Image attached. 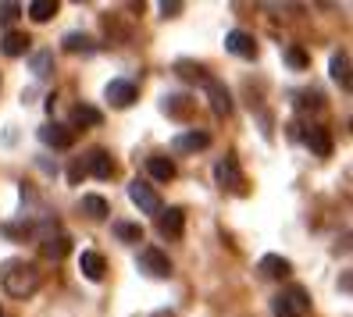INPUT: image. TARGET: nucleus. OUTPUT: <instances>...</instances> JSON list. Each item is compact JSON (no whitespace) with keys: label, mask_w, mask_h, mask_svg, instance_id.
I'll return each instance as SVG.
<instances>
[{"label":"nucleus","mask_w":353,"mask_h":317,"mask_svg":"<svg viewBox=\"0 0 353 317\" xmlns=\"http://www.w3.org/2000/svg\"><path fill=\"white\" fill-rule=\"evenodd\" d=\"M0 282H4V289L14 296V300H29V296L39 289V271L26 260H8L4 267H0Z\"/></svg>","instance_id":"1"},{"label":"nucleus","mask_w":353,"mask_h":317,"mask_svg":"<svg viewBox=\"0 0 353 317\" xmlns=\"http://www.w3.org/2000/svg\"><path fill=\"white\" fill-rule=\"evenodd\" d=\"M129 200L139 207V214H161L164 210V200L157 196V189L143 178H132L129 182Z\"/></svg>","instance_id":"2"},{"label":"nucleus","mask_w":353,"mask_h":317,"mask_svg":"<svg viewBox=\"0 0 353 317\" xmlns=\"http://www.w3.org/2000/svg\"><path fill=\"white\" fill-rule=\"evenodd\" d=\"M136 267L147 274V278H168L172 274V260L164 257V253L157 249V246H147V249H139V260H136Z\"/></svg>","instance_id":"3"},{"label":"nucleus","mask_w":353,"mask_h":317,"mask_svg":"<svg viewBox=\"0 0 353 317\" xmlns=\"http://www.w3.org/2000/svg\"><path fill=\"white\" fill-rule=\"evenodd\" d=\"M307 310H310V300L300 285H293L275 300V317H307Z\"/></svg>","instance_id":"4"},{"label":"nucleus","mask_w":353,"mask_h":317,"mask_svg":"<svg viewBox=\"0 0 353 317\" xmlns=\"http://www.w3.org/2000/svg\"><path fill=\"white\" fill-rule=\"evenodd\" d=\"M214 178H218L221 189H228V193H243V185H246L236 157H221V161L214 164Z\"/></svg>","instance_id":"5"},{"label":"nucleus","mask_w":353,"mask_h":317,"mask_svg":"<svg viewBox=\"0 0 353 317\" xmlns=\"http://www.w3.org/2000/svg\"><path fill=\"white\" fill-rule=\"evenodd\" d=\"M182 228H185V210L182 207H168L157 214V232L164 239H182Z\"/></svg>","instance_id":"6"},{"label":"nucleus","mask_w":353,"mask_h":317,"mask_svg":"<svg viewBox=\"0 0 353 317\" xmlns=\"http://www.w3.org/2000/svg\"><path fill=\"white\" fill-rule=\"evenodd\" d=\"M225 50H228V54H236V57H243V61H254V57H257L254 36H250V32H243V29H232V32L225 36Z\"/></svg>","instance_id":"7"},{"label":"nucleus","mask_w":353,"mask_h":317,"mask_svg":"<svg viewBox=\"0 0 353 317\" xmlns=\"http://www.w3.org/2000/svg\"><path fill=\"white\" fill-rule=\"evenodd\" d=\"M103 96L111 100V108H132V103H136V82H129V79H114V82H108Z\"/></svg>","instance_id":"8"},{"label":"nucleus","mask_w":353,"mask_h":317,"mask_svg":"<svg viewBox=\"0 0 353 317\" xmlns=\"http://www.w3.org/2000/svg\"><path fill=\"white\" fill-rule=\"evenodd\" d=\"M39 139H43L47 146H54V150H68V146L75 143V132L68 129V125L50 121V125H43V129H39Z\"/></svg>","instance_id":"9"},{"label":"nucleus","mask_w":353,"mask_h":317,"mask_svg":"<svg viewBox=\"0 0 353 317\" xmlns=\"http://www.w3.org/2000/svg\"><path fill=\"white\" fill-rule=\"evenodd\" d=\"M203 86H207V96H211V111H214L218 118H228V114H232V96H228V90L221 86L218 79H207Z\"/></svg>","instance_id":"10"},{"label":"nucleus","mask_w":353,"mask_h":317,"mask_svg":"<svg viewBox=\"0 0 353 317\" xmlns=\"http://www.w3.org/2000/svg\"><path fill=\"white\" fill-rule=\"evenodd\" d=\"M72 249V239L65 236V232H57V236H47L43 243H39V253H43L47 260H65Z\"/></svg>","instance_id":"11"},{"label":"nucleus","mask_w":353,"mask_h":317,"mask_svg":"<svg viewBox=\"0 0 353 317\" xmlns=\"http://www.w3.org/2000/svg\"><path fill=\"white\" fill-rule=\"evenodd\" d=\"M79 271L86 274L90 282H100V278H103V271H108V260H103L97 249H82V257H79Z\"/></svg>","instance_id":"12"},{"label":"nucleus","mask_w":353,"mask_h":317,"mask_svg":"<svg viewBox=\"0 0 353 317\" xmlns=\"http://www.w3.org/2000/svg\"><path fill=\"white\" fill-rule=\"evenodd\" d=\"M86 172H90L93 178H100V182H108V178L114 175V161H111V154H108V150H93L90 161H86Z\"/></svg>","instance_id":"13"},{"label":"nucleus","mask_w":353,"mask_h":317,"mask_svg":"<svg viewBox=\"0 0 353 317\" xmlns=\"http://www.w3.org/2000/svg\"><path fill=\"white\" fill-rule=\"evenodd\" d=\"M175 150L179 154H196V150H207V146H211V136H207V132H182V136H175Z\"/></svg>","instance_id":"14"},{"label":"nucleus","mask_w":353,"mask_h":317,"mask_svg":"<svg viewBox=\"0 0 353 317\" xmlns=\"http://www.w3.org/2000/svg\"><path fill=\"white\" fill-rule=\"evenodd\" d=\"M303 143L310 146V154L314 157H328L332 154V136H328V129H307V136H303Z\"/></svg>","instance_id":"15"},{"label":"nucleus","mask_w":353,"mask_h":317,"mask_svg":"<svg viewBox=\"0 0 353 317\" xmlns=\"http://www.w3.org/2000/svg\"><path fill=\"white\" fill-rule=\"evenodd\" d=\"M147 172L157 182H172L175 178V161L172 157H147Z\"/></svg>","instance_id":"16"},{"label":"nucleus","mask_w":353,"mask_h":317,"mask_svg":"<svg viewBox=\"0 0 353 317\" xmlns=\"http://www.w3.org/2000/svg\"><path fill=\"white\" fill-rule=\"evenodd\" d=\"M261 271L268 274V278H285V274L293 271V264H289L285 257H279V253H268V257H261Z\"/></svg>","instance_id":"17"},{"label":"nucleus","mask_w":353,"mask_h":317,"mask_svg":"<svg viewBox=\"0 0 353 317\" xmlns=\"http://www.w3.org/2000/svg\"><path fill=\"white\" fill-rule=\"evenodd\" d=\"M29 43H32V39H29L26 32H18V29H11V32L4 36V43H0V50H4L8 57H22V54L29 50Z\"/></svg>","instance_id":"18"},{"label":"nucleus","mask_w":353,"mask_h":317,"mask_svg":"<svg viewBox=\"0 0 353 317\" xmlns=\"http://www.w3.org/2000/svg\"><path fill=\"white\" fill-rule=\"evenodd\" d=\"M332 79H336L343 90H350V54L346 50H339L332 57Z\"/></svg>","instance_id":"19"},{"label":"nucleus","mask_w":353,"mask_h":317,"mask_svg":"<svg viewBox=\"0 0 353 317\" xmlns=\"http://www.w3.org/2000/svg\"><path fill=\"white\" fill-rule=\"evenodd\" d=\"M82 214H86V218H93V221H103V218H108V200H103V196H82Z\"/></svg>","instance_id":"20"},{"label":"nucleus","mask_w":353,"mask_h":317,"mask_svg":"<svg viewBox=\"0 0 353 317\" xmlns=\"http://www.w3.org/2000/svg\"><path fill=\"white\" fill-rule=\"evenodd\" d=\"M57 14V0H32L29 4V18L32 22H50Z\"/></svg>","instance_id":"21"},{"label":"nucleus","mask_w":353,"mask_h":317,"mask_svg":"<svg viewBox=\"0 0 353 317\" xmlns=\"http://www.w3.org/2000/svg\"><path fill=\"white\" fill-rule=\"evenodd\" d=\"M111 232L121 239V243H143V228L139 225H132V221H114L111 225Z\"/></svg>","instance_id":"22"},{"label":"nucleus","mask_w":353,"mask_h":317,"mask_svg":"<svg viewBox=\"0 0 353 317\" xmlns=\"http://www.w3.org/2000/svg\"><path fill=\"white\" fill-rule=\"evenodd\" d=\"M50 72H54V54L50 50H36L32 54V75L36 79H47Z\"/></svg>","instance_id":"23"},{"label":"nucleus","mask_w":353,"mask_h":317,"mask_svg":"<svg viewBox=\"0 0 353 317\" xmlns=\"http://www.w3.org/2000/svg\"><path fill=\"white\" fill-rule=\"evenodd\" d=\"M65 50H68V54H79V50H82V54H93L97 47H93V39H90V36L68 32V36H65Z\"/></svg>","instance_id":"24"},{"label":"nucleus","mask_w":353,"mask_h":317,"mask_svg":"<svg viewBox=\"0 0 353 317\" xmlns=\"http://www.w3.org/2000/svg\"><path fill=\"white\" fill-rule=\"evenodd\" d=\"M190 108H193L190 96H164V111L175 114V118H185V114H190Z\"/></svg>","instance_id":"25"},{"label":"nucleus","mask_w":353,"mask_h":317,"mask_svg":"<svg viewBox=\"0 0 353 317\" xmlns=\"http://www.w3.org/2000/svg\"><path fill=\"white\" fill-rule=\"evenodd\" d=\"M72 121H75V125H100L103 114H100L97 108H82V103H79V108L72 111Z\"/></svg>","instance_id":"26"},{"label":"nucleus","mask_w":353,"mask_h":317,"mask_svg":"<svg viewBox=\"0 0 353 317\" xmlns=\"http://www.w3.org/2000/svg\"><path fill=\"white\" fill-rule=\"evenodd\" d=\"M285 61H289V65H293V68H296V72H300V68H307V65H310V57H307V54H303V50H300V47H289V50H285Z\"/></svg>","instance_id":"27"},{"label":"nucleus","mask_w":353,"mask_h":317,"mask_svg":"<svg viewBox=\"0 0 353 317\" xmlns=\"http://www.w3.org/2000/svg\"><path fill=\"white\" fill-rule=\"evenodd\" d=\"M179 75H182V79H200V82H207L203 68H200V65H190V61H179Z\"/></svg>","instance_id":"28"},{"label":"nucleus","mask_w":353,"mask_h":317,"mask_svg":"<svg viewBox=\"0 0 353 317\" xmlns=\"http://www.w3.org/2000/svg\"><path fill=\"white\" fill-rule=\"evenodd\" d=\"M296 108H300V111H307V108H321V96H318V93H303V96L296 100Z\"/></svg>","instance_id":"29"},{"label":"nucleus","mask_w":353,"mask_h":317,"mask_svg":"<svg viewBox=\"0 0 353 317\" xmlns=\"http://www.w3.org/2000/svg\"><path fill=\"white\" fill-rule=\"evenodd\" d=\"M18 14H22V8H18V4H0V22H14Z\"/></svg>","instance_id":"30"},{"label":"nucleus","mask_w":353,"mask_h":317,"mask_svg":"<svg viewBox=\"0 0 353 317\" xmlns=\"http://www.w3.org/2000/svg\"><path fill=\"white\" fill-rule=\"evenodd\" d=\"M179 11H182V4H179V0H172V4L164 0V4H161V14H164V18H175Z\"/></svg>","instance_id":"31"}]
</instances>
